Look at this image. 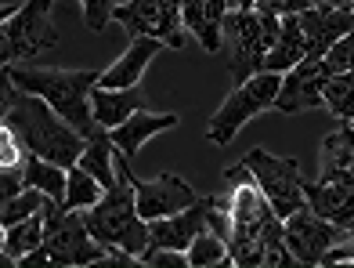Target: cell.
Wrapping results in <instances>:
<instances>
[{
	"mask_svg": "<svg viewBox=\"0 0 354 268\" xmlns=\"http://www.w3.org/2000/svg\"><path fill=\"white\" fill-rule=\"evenodd\" d=\"M4 123L19 131L29 152L44 156L58 167H76L87 149V134H80L66 116H58L44 98L29 91H19L4 76Z\"/></svg>",
	"mask_w": 354,
	"mask_h": 268,
	"instance_id": "6da1fadb",
	"label": "cell"
},
{
	"mask_svg": "<svg viewBox=\"0 0 354 268\" xmlns=\"http://www.w3.org/2000/svg\"><path fill=\"white\" fill-rule=\"evenodd\" d=\"M116 185L105 188V196L84 214L94 240H102L112 250H123L141 261V254L152 243L149 222L138 211V193H134V175H131V156H116Z\"/></svg>",
	"mask_w": 354,
	"mask_h": 268,
	"instance_id": "7a4b0ae2",
	"label": "cell"
},
{
	"mask_svg": "<svg viewBox=\"0 0 354 268\" xmlns=\"http://www.w3.org/2000/svg\"><path fill=\"white\" fill-rule=\"evenodd\" d=\"M4 76L19 87L44 98L58 116H66L80 134H94L98 120H94V105H91V91L98 87L102 69H19V66H4Z\"/></svg>",
	"mask_w": 354,
	"mask_h": 268,
	"instance_id": "3957f363",
	"label": "cell"
},
{
	"mask_svg": "<svg viewBox=\"0 0 354 268\" xmlns=\"http://www.w3.org/2000/svg\"><path fill=\"white\" fill-rule=\"evenodd\" d=\"M282 33V19L271 11L235 8L224 19V51L232 62V84H246L250 76L264 73V58Z\"/></svg>",
	"mask_w": 354,
	"mask_h": 268,
	"instance_id": "277c9868",
	"label": "cell"
},
{
	"mask_svg": "<svg viewBox=\"0 0 354 268\" xmlns=\"http://www.w3.org/2000/svg\"><path fill=\"white\" fill-rule=\"evenodd\" d=\"M51 4L55 0H26L22 8H8L4 22H0L4 66H22V62H33L44 51L58 47V29L51 22Z\"/></svg>",
	"mask_w": 354,
	"mask_h": 268,
	"instance_id": "5b68a950",
	"label": "cell"
},
{
	"mask_svg": "<svg viewBox=\"0 0 354 268\" xmlns=\"http://www.w3.org/2000/svg\"><path fill=\"white\" fill-rule=\"evenodd\" d=\"M279 87H282V73H257L250 76L246 84H235L232 94L221 102V109L210 116V127H206V138L214 145H228V141L246 127L253 116L275 109V98H279Z\"/></svg>",
	"mask_w": 354,
	"mask_h": 268,
	"instance_id": "8992f818",
	"label": "cell"
},
{
	"mask_svg": "<svg viewBox=\"0 0 354 268\" xmlns=\"http://www.w3.org/2000/svg\"><path fill=\"white\" fill-rule=\"evenodd\" d=\"M243 163L253 170L261 193L268 196V203L275 207L282 222L289 214H297L300 207H308V193H304L308 178H304L300 160H293V156H271L268 149H250Z\"/></svg>",
	"mask_w": 354,
	"mask_h": 268,
	"instance_id": "52a82bcc",
	"label": "cell"
},
{
	"mask_svg": "<svg viewBox=\"0 0 354 268\" xmlns=\"http://www.w3.org/2000/svg\"><path fill=\"white\" fill-rule=\"evenodd\" d=\"M112 22H120L131 37H152L167 47H185L181 0H127L123 8H116Z\"/></svg>",
	"mask_w": 354,
	"mask_h": 268,
	"instance_id": "ba28073f",
	"label": "cell"
},
{
	"mask_svg": "<svg viewBox=\"0 0 354 268\" xmlns=\"http://www.w3.org/2000/svg\"><path fill=\"white\" fill-rule=\"evenodd\" d=\"M347 232L351 229L315 214L311 207H300L297 214L286 217V243L293 250L297 265H322V258H326Z\"/></svg>",
	"mask_w": 354,
	"mask_h": 268,
	"instance_id": "9c48e42d",
	"label": "cell"
},
{
	"mask_svg": "<svg viewBox=\"0 0 354 268\" xmlns=\"http://www.w3.org/2000/svg\"><path fill=\"white\" fill-rule=\"evenodd\" d=\"M329 76H333V69L326 66V58H304L300 66L282 73V87H279L275 109L286 113V116H297V113H304V109L326 105Z\"/></svg>",
	"mask_w": 354,
	"mask_h": 268,
	"instance_id": "30bf717a",
	"label": "cell"
},
{
	"mask_svg": "<svg viewBox=\"0 0 354 268\" xmlns=\"http://www.w3.org/2000/svg\"><path fill=\"white\" fill-rule=\"evenodd\" d=\"M134 193H138V211L145 222L156 217H170L188 211L192 203H199L203 196L192 188L185 178L177 175H156V178H134Z\"/></svg>",
	"mask_w": 354,
	"mask_h": 268,
	"instance_id": "8fae6325",
	"label": "cell"
},
{
	"mask_svg": "<svg viewBox=\"0 0 354 268\" xmlns=\"http://www.w3.org/2000/svg\"><path fill=\"white\" fill-rule=\"evenodd\" d=\"M304 193L315 214L354 229V175H318V181H304Z\"/></svg>",
	"mask_w": 354,
	"mask_h": 268,
	"instance_id": "7c38bea8",
	"label": "cell"
},
{
	"mask_svg": "<svg viewBox=\"0 0 354 268\" xmlns=\"http://www.w3.org/2000/svg\"><path fill=\"white\" fill-rule=\"evenodd\" d=\"M300 29H304V44H308V58H326L329 47L354 29V11L311 4L308 11H300Z\"/></svg>",
	"mask_w": 354,
	"mask_h": 268,
	"instance_id": "4fadbf2b",
	"label": "cell"
},
{
	"mask_svg": "<svg viewBox=\"0 0 354 268\" xmlns=\"http://www.w3.org/2000/svg\"><path fill=\"white\" fill-rule=\"evenodd\" d=\"M206 217H210V196H203L199 203H192V207L181 211V214L156 217V222H149V232H152V243L149 247L188 250V243L206 229Z\"/></svg>",
	"mask_w": 354,
	"mask_h": 268,
	"instance_id": "5bb4252c",
	"label": "cell"
},
{
	"mask_svg": "<svg viewBox=\"0 0 354 268\" xmlns=\"http://www.w3.org/2000/svg\"><path fill=\"white\" fill-rule=\"evenodd\" d=\"M228 0H181L185 26L196 33L206 55L224 51V19H228Z\"/></svg>",
	"mask_w": 354,
	"mask_h": 268,
	"instance_id": "9a60e30c",
	"label": "cell"
},
{
	"mask_svg": "<svg viewBox=\"0 0 354 268\" xmlns=\"http://www.w3.org/2000/svg\"><path fill=\"white\" fill-rule=\"evenodd\" d=\"M163 40H152V37H134L131 47L112 62V66L102 73V87H141V76L149 69V62L163 51Z\"/></svg>",
	"mask_w": 354,
	"mask_h": 268,
	"instance_id": "2e32d148",
	"label": "cell"
},
{
	"mask_svg": "<svg viewBox=\"0 0 354 268\" xmlns=\"http://www.w3.org/2000/svg\"><path fill=\"white\" fill-rule=\"evenodd\" d=\"M91 105H94V120H98V127L112 131L127 123L134 113L145 109V94L141 87H94L91 91Z\"/></svg>",
	"mask_w": 354,
	"mask_h": 268,
	"instance_id": "e0dca14e",
	"label": "cell"
},
{
	"mask_svg": "<svg viewBox=\"0 0 354 268\" xmlns=\"http://www.w3.org/2000/svg\"><path fill=\"white\" fill-rule=\"evenodd\" d=\"M170 127H177L174 113H145V109H141V113H134L127 123L112 127L109 138H112V145H116L123 156H138L145 149V141L156 138V134H163V131H170Z\"/></svg>",
	"mask_w": 354,
	"mask_h": 268,
	"instance_id": "ac0fdd59",
	"label": "cell"
},
{
	"mask_svg": "<svg viewBox=\"0 0 354 268\" xmlns=\"http://www.w3.org/2000/svg\"><path fill=\"white\" fill-rule=\"evenodd\" d=\"M318 175H354V123L340 120V127L322 138Z\"/></svg>",
	"mask_w": 354,
	"mask_h": 268,
	"instance_id": "d6986e66",
	"label": "cell"
},
{
	"mask_svg": "<svg viewBox=\"0 0 354 268\" xmlns=\"http://www.w3.org/2000/svg\"><path fill=\"white\" fill-rule=\"evenodd\" d=\"M308 58V44H304V29H300V15H286L282 19V33L275 40V47L264 58V69L271 73H289L293 66Z\"/></svg>",
	"mask_w": 354,
	"mask_h": 268,
	"instance_id": "ffe728a7",
	"label": "cell"
},
{
	"mask_svg": "<svg viewBox=\"0 0 354 268\" xmlns=\"http://www.w3.org/2000/svg\"><path fill=\"white\" fill-rule=\"evenodd\" d=\"M44 232H47V217L44 211L26 217V222H15L4 229V265H19L26 254H33L37 247H44Z\"/></svg>",
	"mask_w": 354,
	"mask_h": 268,
	"instance_id": "44dd1931",
	"label": "cell"
},
{
	"mask_svg": "<svg viewBox=\"0 0 354 268\" xmlns=\"http://www.w3.org/2000/svg\"><path fill=\"white\" fill-rule=\"evenodd\" d=\"M116 156H120V149L112 145L109 131L98 127V131L87 138V149H84V156H80V167H87L91 175L109 188V185H116V178H120L116 175Z\"/></svg>",
	"mask_w": 354,
	"mask_h": 268,
	"instance_id": "7402d4cb",
	"label": "cell"
},
{
	"mask_svg": "<svg viewBox=\"0 0 354 268\" xmlns=\"http://www.w3.org/2000/svg\"><path fill=\"white\" fill-rule=\"evenodd\" d=\"M26 185L44 188L55 203H62L66 199V185H69V170L51 163V160H44V156H37V152H29L26 156Z\"/></svg>",
	"mask_w": 354,
	"mask_h": 268,
	"instance_id": "603a6c76",
	"label": "cell"
},
{
	"mask_svg": "<svg viewBox=\"0 0 354 268\" xmlns=\"http://www.w3.org/2000/svg\"><path fill=\"white\" fill-rule=\"evenodd\" d=\"M188 265L192 268H217V265H235L232 261V250H228V240L221 232H214L206 225L196 240L188 243Z\"/></svg>",
	"mask_w": 354,
	"mask_h": 268,
	"instance_id": "cb8c5ba5",
	"label": "cell"
},
{
	"mask_svg": "<svg viewBox=\"0 0 354 268\" xmlns=\"http://www.w3.org/2000/svg\"><path fill=\"white\" fill-rule=\"evenodd\" d=\"M105 196V185L91 175L87 167H69V185H66V199H62V207L69 211H91L94 203Z\"/></svg>",
	"mask_w": 354,
	"mask_h": 268,
	"instance_id": "d4e9b609",
	"label": "cell"
},
{
	"mask_svg": "<svg viewBox=\"0 0 354 268\" xmlns=\"http://www.w3.org/2000/svg\"><path fill=\"white\" fill-rule=\"evenodd\" d=\"M47 203H51V196L44 193V188H33V185H26L19 196H11V199H0V225H15V222H26V217H33L40 214Z\"/></svg>",
	"mask_w": 354,
	"mask_h": 268,
	"instance_id": "484cf974",
	"label": "cell"
},
{
	"mask_svg": "<svg viewBox=\"0 0 354 268\" xmlns=\"http://www.w3.org/2000/svg\"><path fill=\"white\" fill-rule=\"evenodd\" d=\"M326 109L336 120L354 123V73H333L326 84Z\"/></svg>",
	"mask_w": 354,
	"mask_h": 268,
	"instance_id": "4316f807",
	"label": "cell"
},
{
	"mask_svg": "<svg viewBox=\"0 0 354 268\" xmlns=\"http://www.w3.org/2000/svg\"><path fill=\"white\" fill-rule=\"evenodd\" d=\"M127 0H80V8H84V22L87 29H94V33H102V29L112 22V15H116V8H123Z\"/></svg>",
	"mask_w": 354,
	"mask_h": 268,
	"instance_id": "83f0119b",
	"label": "cell"
},
{
	"mask_svg": "<svg viewBox=\"0 0 354 268\" xmlns=\"http://www.w3.org/2000/svg\"><path fill=\"white\" fill-rule=\"evenodd\" d=\"M26 156H29L26 141L19 138V131L4 123L0 127V167H19V163H26Z\"/></svg>",
	"mask_w": 354,
	"mask_h": 268,
	"instance_id": "f1b7e54d",
	"label": "cell"
},
{
	"mask_svg": "<svg viewBox=\"0 0 354 268\" xmlns=\"http://www.w3.org/2000/svg\"><path fill=\"white\" fill-rule=\"evenodd\" d=\"M326 66L333 73H354V29H351L347 37H340L326 51Z\"/></svg>",
	"mask_w": 354,
	"mask_h": 268,
	"instance_id": "f546056e",
	"label": "cell"
},
{
	"mask_svg": "<svg viewBox=\"0 0 354 268\" xmlns=\"http://www.w3.org/2000/svg\"><path fill=\"white\" fill-rule=\"evenodd\" d=\"M141 265H149V268H192L188 250H170V247H149L141 254Z\"/></svg>",
	"mask_w": 354,
	"mask_h": 268,
	"instance_id": "4dcf8cb0",
	"label": "cell"
},
{
	"mask_svg": "<svg viewBox=\"0 0 354 268\" xmlns=\"http://www.w3.org/2000/svg\"><path fill=\"white\" fill-rule=\"evenodd\" d=\"M26 188V163L19 167H0V199H11Z\"/></svg>",
	"mask_w": 354,
	"mask_h": 268,
	"instance_id": "1f68e13d",
	"label": "cell"
},
{
	"mask_svg": "<svg viewBox=\"0 0 354 268\" xmlns=\"http://www.w3.org/2000/svg\"><path fill=\"white\" fill-rule=\"evenodd\" d=\"M311 4H318V8H347L351 11V0H311Z\"/></svg>",
	"mask_w": 354,
	"mask_h": 268,
	"instance_id": "d6a6232c",
	"label": "cell"
},
{
	"mask_svg": "<svg viewBox=\"0 0 354 268\" xmlns=\"http://www.w3.org/2000/svg\"><path fill=\"white\" fill-rule=\"evenodd\" d=\"M228 8H243V0H228Z\"/></svg>",
	"mask_w": 354,
	"mask_h": 268,
	"instance_id": "836d02e7",
	"label": "cell"
},
{
	"mask_svg": "<svg viewBox=\"0 0 354 268\" xmlns=\"http://www.w3.org/2000/svg\"><path fill=\"white\" fill-rule=\"evenodd\" d=\"M351 11H354V0H351Z\"/></svg>",
	"mask_w": 354,
	"mask_h": 268,
	"instance_id": "e575fe53",
	"label": "cell"
}]
</instances>
